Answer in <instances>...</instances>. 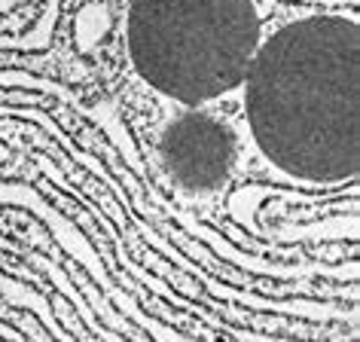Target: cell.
<instances>
[{
  "label": "cell",
  "mask_w": 360,
  "mask_h": 342,
  "mask_svg": "<svg viewBox=\"0 0 360 342\" xmlns=\"http://www.w3.org/2000/svg\"><path fill=\"white\" fill-rule=\"evenodd\" d=\"M159 156L184 190L214 193L226 184L236 162V134L220 116L202 107H184V113L162 132Z\"/></svg>",
  "instance_id": "3"
},
{
  "label": "cell",
  "mask_w": 360,
  "mask_h": 342,
  "mask_svg": "<svg viewBox=\"0 0 360 342\" xmlns=\"http://www.w3.org/2000/svg\"><path fill=\"white\" fill-rule=\"evenodd\" d=\"M263 40L257 0H131L125 46L138 77L180 107L241 86Z\"/></svg>",
  "instance_id": "2"
},
{
  "label": "cell",
  "mask_w": 360,
  "mask_h": 342,
  "mask_svg": "<svg viewBox=\"0 0 360 342\" xmlns=\"http://www.w3.org/2000/svg\"><path fill=\"white\" fill-rule=\"evenodd\" d=\"M257 150L305 184L357 175V22L314 13L263 34L241 80Z\"/></svg>",
  "instance_id": "1"
}]
</instances>
